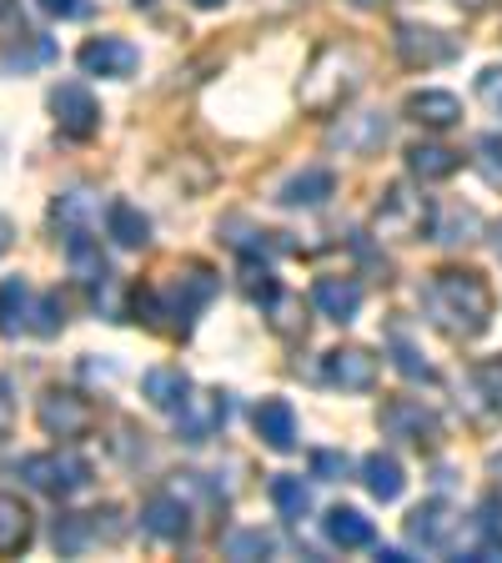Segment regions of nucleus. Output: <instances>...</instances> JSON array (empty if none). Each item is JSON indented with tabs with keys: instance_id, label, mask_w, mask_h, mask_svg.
Instances as JSON below:
<instances>
[{
	"instance_id": "nucleus-45",
	"label": "nucleus",
	"mask_w": 502,
	"mask_h": 563,
	"mask_svg": "<svg viewBox=\"0 0 502 563\" xmlns=\"http://www.w3.org/2000/svg\"><path fill=\"white\" fill-rule=\"evenodd\" d=\"M197 11H216V5H226V0H191Z\"/></svg>"
},
{
	"instance_id": "nucleus-39",
	"label": "nucleus",
	"mask_w": 502,
	"mask_h": 563,
	"mask_svg": "<svg viewBox=\"0 0 502 563\" xmlns=\"http://www.w3.org/2000/svg\"><path fill=\"white\" fill-rule=\"evenodd\" d=\"M246 297L252 302H277V277H271L267 267H246Z\"/></svg>"
},
{
	"instance_id": "nucleus-41",
	"label": "nucleus",
	"mask_w": 502,
	"mask_h": 563,
	"mask_svg": "<svg viewBox=\"0 0 502 563\" xmlns=\"http://www.w3.org/2000/svg\"><path fill=\"white\" fill-rule=\"evenodd\" d=\"M25 31V15H21V0H0V41Z\"/></svg>"
},
{
	"instance_id": "nucleus-36",
	"label": "nucleus",
	"mask_w": 502,
	"mask_h": 563,
	"mask_svg": "<svg viewBox=\"0 0 502 563\" xmlns=\"http://www.w3.org/2000/svg\"><path fill=\"white\" fill-rule=\"evenodd\" d=\"M472 523H478L482 549H488V553H502V498H498V493H492V498H482V504H478V518H472Z\"/></svg>"
},
{
	"instance_id": "nucleus-7",
	"label": "nucleus",
	"mask_w": 502,
	"mask_h": 563,
	"mask_svg": "<svg viewBox=\"0 0 502 563\" xmlns=\"http://www.w3.org/2000/svg\"><path fill=\"white\" fill-rule=\"evenodd\" d=\"M51 117L70 141H91L101 131V101L81 81H60L51 86Z\"/></svg>"
},
{
	"instance_id": "nucleus-34",
	"label": "nucleus",
	"mask_w": 502,
	"mask_h": 563,
	"mask_svg": "<svg viewBox=\"0 0 502 563\" xmlns=\"http://www.w3.org/2000/svg\"><path fill=\"white\" fill-rule=\"evenodd\" d=\"M271 549H277V539H271L267 528H236L232 539H226V559H267Z\"/></svg>"
},
{
	"instance_id": "nucleus-18",
	"label": "nucleus",
	"mask_w": 502,
	"mask_h": 563,
	"mask_svg": "<svg viewBox=\"0 0 502 563\" xmlns=\"http://www.w3.org/2000/svg\"><path fill=\"white\" fill-rule=\"evenodd\" d=\"M252 422H257L261 443H267L271 453H292L297 448V412L287 398H261L257 412H252Z\"/></svg>"
},
{
	"instance_id": "nucleus-38",
	"label": "nucleus",
	"mask_w": 502,
	"mask_h": 563,
	"mask_svg": "<svg viewBox=\"0 0 502 563\" xmlns=\"http://www.w3.org/2000/svg\"><path fill=\"white\" fill-rule=\"evenodd\" d=\"M66 328V307H60L56 292H41V307H35V338H56Z\"/></svg>"
},
{
	"instance_id": "nucleus-9",
	"label": "nucleus",
	"mask_w": 502,
	"mask_h": 563,
	"mask_svg": "<svg viewBox=\"0 0 502 563\" xmlns=\"http://www.w3.org/2000/svg\"><path fill=\"white\" fill-rule=\"evenodd\" d=\"M392 46H398V56L408 60V66H422V70L447 66V60L462 51L447 31H437V25H422V21H402L398 35H392Z\"/></svg>"
},
{
	"instance_id": "nucleus-31",
	"label": "nucleus",
	"mask_w": 502,
	"mask_h": 563,
	"mask_svg": "<svg viewBox=\"0 0 502 563\" xmlns=\"http://www.w3.org/2000/svg\"><path fill=\"white\" fill-rule=\"evenodd\" d=\"M468 393H472V398H482V408H488V412H498V418H502V357H488V363L472 367Z\"/></svg>"
},
{
	"instance_id": "nucleus-44",
	"label": "nucleus",
	"mask_w": 502,
	"mask_h": 563,
	"mask_svg": "<svg viewBox=\"0 0 502 563\" xmlns=\"http://www.w3.org/2000/svg\"><path fill=\"white\" fill-rule=\"evenodd\" d=\"M11 242H15V227L5 222V217H0V257H5V252H11Z\"/></svg>"
},
{
	"instance_id": "nucleus-16",
	"label": "nucleus",
	"mask_w": 502,
	"mask_h": 563,
	"mask_svg": "<svg viewBox=\"0 0 502 563\" xmlns=\"http://www.w3.org/2000/svg\"><path fill=\"white\" fill-rule=\"evenodd\" d=\"M35 307H41V292H31V282L25 277L0 282V332H5V338L35 332Z\"/></svg>"
},
{
	"instance_id": "nucleus-10",
	"label": "nucleus",
	"mask_w": 502,
	"mask_h": 563,
	"mask_svg": "<svg viewBox=\"0 0 502 563\" xmlns=\"http://www.w3.org/2000/svg\"><path fill=\"white\" fill-rule=\"evenodd\" d=\"M377 422L387 438H402V443H433L437 438V412L422 398H387Z\"/></svg>"
},
{
	"instance_id": "nucleus-12",
	"label": "nucleus",
	"mask_w": 502,
	"mask_h": 563,
	"mask_svg": "<svg viewBox=\"0 0 502 563\" xmlns=\"http://www.w3.org/2000/svg\"><path fill=\"white\" fill-rule=\"evenodd\" d=\"M322 383L342 393H372L377 387V357L367 347H332L322 357Z\"/></svg>"
},
{
	"instance_id": "nucleus-1",
	"label": "nucleus",
	"mask_w": 502,
	"mask_h": 563,
	"mask_svg": "<svg viewBox=\"0 0 502 563\" xmlns=\"http://www.w3.org/2000/svg\"><path fill=\"white\" fill-rule=\"evenodd\" d=\"M422 312L453 342L482 338L492 322V287L468 267H443L422 282Z\"/></svg>"
},
{
	"instance_id": "nucleus-42",
	"label": "nucleus",
	"mask_w": 502,
	"mask_h": 563,
	"mask_svg": "<svg viewBox=\"0 0 502 563\" xmlns=\"http://www.w3.org/2000/svg\"><path fill=\"white\" fill-rule=\"evenodd\" d=\"M41 11L56 21H76V15H86V0H41Z\"/></svg>"
},
{
	"instance_id": "nucleus-23",
	"label": "nucleus",
	"mask_w": 502,
	"mask_h": 563,
	"mask_svg": "<svg viewBox=\"0 0 502 563\" xmlns=\"http://www.w3.org/2000/svg\"><path fill=\"white\" fill-rule=\"evenodd\" d=\"M105 236L116 246H126V252H141V246L152 242V222H146L141 207H131V201H111V207H105Z\"/></svg>"
},
{
	"instance_id": "nucleus-43",
	"label": "nucleus",
	"mask_w": 502,
	"mask_h": 563,
	"mask_svg": "<svg viewBox=\"0 0 502 563\" xmlns=\"http://www.w3.org/2000/svg\"><path fill=\"white\" fill-rule=\"evenodd\" d=\"M11 422H15V393H11V383L0 377V433H11Z\"/></svg>"
},
{
	"instance_id": "nucleus-20",
	"label": "nucleus",
	"mask_w": 502,
	"mask_h": 563,
	"mask_svg": "<svg viewBox=\"0 0 502 563\" xmlns=\"http://www.w3.org/2000/svg\"><path fill=\"white\" fill-rule=\"evenodd\" d=\"M332 191H337V176H332L327 166H306V172H297L292 181L277 191V201H281V207H292V211H297V207L312 211V207H322Z\"/></svg>"
},
{
	"instance_id": "nucleus-30",
	"label": "nucleus",
	"mask_w": 502,
	"mask_h": 563,
	"mask_svg": "<svg viewBox=\"0 0 502 563\" xmlns=\"http://www.w3.org/2000/svg\"><path fill=\"white\" fill-rule=\"evenodd\" d=\"M15 46L0 56V66L5 70H31V66H41V60H51L56 56V46H51L46 35H35V31H21V35H11Z\"/></svg>"
},
{
	"instance_id": "nucleus-35",
	"label": "nucleus",
	"mask_w": 502,
	"mask_h": 563,
	"mask_svg": "<svg viewBox=\"0 0 502 563\" xmlns=\"http://www.w3.org/2000/svg\"><path fill=\"white\" fill-rule=\"evenodd\" d=\"M86 217H96L91 191H66V197H56V222L66 227V232H86Z\"/></svg>"
},
{
	"instance_id": "nucleus-29",
	"label": "nucleus",
	"mask_w": 502,
	"mask_h": 563,
	"mask_svg": "<svg viewBox=\"0 0 502 563\" xmlns=\"http://www.w3.org/2000/svg\"><path fill=\"white\" fill-rule=\"evenodd\" d=\"M267 493H271V504H277V514L292 518V523H302V518L312 514V488H306L297 473H277Z\"/></svg>"
},
{
	"instance_id": "nucleus-25",
	"label": "nucleus",
	"mask_w": 502,
	"mask_h": 563,
	"mask_svg": "<svg viewBox=\"0 0 502 563\" xmlns=\"http://www.w3.org/2000/svg\"><path fill=\"white\" fill-rule=\"evenodd\" d=\"M322 533H327L332 549H367L372 543V518H362L357 508H332L327 518H322Z\"/></svg>"
},
{
	"instance_id": "nucleus-8",
	"label": "nucleus",
	"mask_w": 502,
	"mask_h": 563,
	"mask_svg": "<svg viewBox=\"0 0 502 563\" xmlns=\"http://www.w3.org/2000/svg\"><path fill=\"white\" fill-rule=\"evenodd\" d=\"M226 412H232V402H226V393H216V387L187 393V402L176 408V438H181V443H207V438L222 433Z\"/></svg>"
},
{
	"instance_id": "nucleus-28",
	"label": "nucleus",
	"mask_w": 502,
	"mask_h": 563,
	"mask_svg": "<svg viewBox=\"0 0 502 563\" xmlns=\"http://www.w3.org/2000/svg\"><path fill=\"white\" fill-rule=\"evenodd\" d=\"M377 141H387L382 111H357V117H342V126H337V146H342V152H372Z\"/></svg>"
},
{
	"instance_id": "nucleus-17",
	"label": "nucleus",
	"mask_w": 502,
	"mask_h": 563,
	"mask_svg": "<svg viewBox=\"0 0 502 563\" xmlns=\"http://www.w3.org/2000/svg\"><path fill=\"white\" fill-rule=\"evenodd\" d=\"M66 262H70V272H76V282L91 287L96 302H101V292L111 287V267H105L101 246H96L86 232H66Z\"/></svg>"
},
{
	"instance_id": "nucleus-48",
	"label": "nucleus",
	"mask_w": 502,
	"mask_h": 563,
	"mask_svg": "<svg viewBox=\"0 0 502 563\" xmlns=\"http://www.w3.org/2000/svg\"><path fill=\"white\" fill-rule=\"evenodd\" d=\"M0 156H5V141H0Z\"/></svg>"
},
{
	"instance_id": "nucleus-22",
	"label": "nucleus",
	"mask_w": 502,
	"mask_h": 563,
	"mask_svg": "<svg viewBox=\"0 0 502 563\" xmlns=\"http://www.w3.org/2000/svg\"><path fill=\"white\" fill-rule=\"evenodd\" d=\"M408 117L427 131H447L462 121V101L453 91H412L408 96Z\"/></svg>"
},
{
	"instance_id": "nucleus-27",
	"label": "nucleus",
	"mask_w": 502,
	"mask_h": 563,
	"mask_svg": "<svg viewBox=\"0 0 502 563\" xmlns=\"http://www.w3.org/2000/svg\"><path fill=\"white\" fill-rule=\"evenodd\" d=\"M141 393H146V402H152V408L176 412L181 402H187L191 383H187V373H181V367H152V373L141 377Z\"/></svg>"
},
{
	"instance_id": "nucleus-21",
	"label": "nucleus",
	"mask_w": 502,
	"mask_h": 563,
	"mask_svg": "<svg viewBox=\"0 0 502 563\" xmlns=\"http://www.w3.org/2000/svg\"><path fill=\"white\" fill-rule=\"evenodd\" d=\"M377 227H382V232H392V236H417L422 227H433V211L422 207L417 197H408V191H387Z\"/></svg>"
},
{
	"instance_id": "nucleus-32",
	"label": "nucleus",
	"mask_w": 502,
	"mask_h": 563,
	"mask_svg": "<svg viewBox=\"0 0 502 563\" xmlns=\"http://www.w3.org/2000/svg\"><path fill=\"white\" fill-rule=\"evenodd\" d=\"M478 211L472 207H447V211H433V236L437 242H472L478 232Z\"/></svg>"
},
{
	"instance_id": "nucleus-6",
	"label": "nucleus",
	"mask_w": 502,
	"mask_h": 563,
	"mask_svg": "<svg viewBox=\"0 0 502 563\" xmlns=\"http://www.w3.org/2000/svg\"><path fill=\"white\" fill-rule=\"evenodd\" d=\"M35 418H41V428H46L51 438H86L96 428L91 398L76 393V387H46L41 402H35Z\"/></svg>"
},
{
	"instance_id": "nucleus-26",
	"label": "nucleus",
	"mask_w": 502,
	"mask_h": 563,
	"mask_svg": "<svg viewBox=\"0 0 502 563\" xmlns=\"http://www.w3.org/2000/svg\"><path fill=\"white\" fill-rule=\"evenodd\" d=\"M457 166H462V152L437 146V141H417V146L408 152V172L417 176V181H447Z\"/></svg>"
},
{
	"instance_id": "nucleus-11",
	"label": "nucleus",
	"mask_w": 502,
	"mask_h": 563,
	"mask_svg": "<svg viewBox=\"0 0 502 563\" xmlns=\"http://www.w3.org/2000/svg\"><path fill=\"white\" fill-rule=\"evenodd\" d=\"M81 70L86 76H105V81H126V76H136L141 66V51L131 46V41H121V35H96V41H86L81 46Z\"/></svg>"
},
{
	"instance_id": "nucleus-2",
	"label": "nucleus",
	"mask_w": 502,
	"mask_h": 563,
	"mask_svg": "<svg viewBox=\"0 0 502 563\" xmlns=\"http://www.w3.org/2000/svg\"><path fill=\"white\" fill-rule=\"evenodd\" d=\"M211 297H216V277H211L207 267H181V272H171L166 287L136 297V312H141L136 322L161 328V317H171V332H191V322L201 317V307H207Z\"/></svg>"
},
{
	"instance_id": "nucleus-13",
	"label": "nucleus",
	"mask_w": 502,
	"mask_h": 563,
	"mask_svg": "<svg viewBox=\"0 0 502 563\" xmlns=\"http://www.w3.org/2000/svg\"><path fill=\"white\" fill-rule=\"evenodd\" d=\"M457 528H462L457 508L447 504V498H427L422 508H412V518H408V539H412V543H422V549L443 553L447 543L457 539Z\"/></svg>"
},
{
	"instance_id": "nucleus-47",
	"label": "nucleus",
	"mask_w": 502,
	"mask_h": 563,
	"mask_svg": "<svg viewBox=\"0 0 502 563\" xmlns=\"http://www.w3.org/2000/svg\"><path fill=\"white\" fill-rule=\"evenodd\" d=\"M136 5H152V0H136Z\"/></svg>"
},
{
	"instance_id": "nucleus-33",
	"label": "nucleus",
	"mask_w": 502,
	"mask_h": 563,
	"mask_svg": "<svg viewBox=\"0 0 502 563\" xmlns=\"http://www.w3.org/2000/svg\"><path fill=\"white\" fill-rule=\"evenodd\" d=\"M387 342H392V357H398V373L422 377V383H433V363H427V357H422V352L412 347L408 328H392V332H387Z\"/></svg>"
},
{
	"instance_id": "nucleus-37",
	"label": "nucleus",
	"mask_w": 502,
	"mask_h": 563,
	"mask_svg": "<svg viewBox=\"0 0 502 563\" xmlns=\"http://www.w3.org/2000/svg\"><path fill=\"white\" fill-rule=\"evenodd\" d=\"M472 166H478L482 172V181H488V187H502V136L498 131H488V136H478V146H472Z\"/></svg>"
},
{
	"instance_id": "nucleus-40",
	"label": "nucleus",
	"mask_w": 502,
	"mask_h": 563,
	"mask_svg": "<svg viewBox=\"0 0 502 563\" xmlns=\"http://www.w3.org/2000/svg\"><path fill=\"white\" fill-rule=\"evenodd\" d=\"M312 478L322 483L347 478V453H312Z\"/></svg>"
},
{
	"instance_id": "nucleus-3",
	"label": "nucleus",
	"mask_w": 502,
	"mask_h": 563,
	"mask_svg": "<svg viewBox=\"0 0 502 563\" xmlns=\"http://www.w3.org/2000/svg\"><path fill=\"white\" fill-rule=\"evenodd\" d=\"M357 86H362V56L352 46H327L316 56V66L302 76V106L316 111V117H327Z\"/></svg>"
},
{
	"instance_id": "nucleus-5",
	"label": "nucleus",
	"mask_w": 502,
	"mask_h": 563,
	"mask_svg": "<svg viewBox=\"0 0 502 563\" xmlns=\"http://www.w3.org/2000/svg\"><path fill=\"white\" fill-rule=\"evenodd\" d=\"M21 478L46 498H76L91 488V463L81 453H31L21 457Z\"/></svg>"
},
{
	"instance_id": "nucleus-4",
	"label": "nucleus",
	"mask_w": 502,
	"mask_h": 563,
	"mask_svg": "<svg viewBox=\"0 0 502 563\" xmlns=\"http://www.w3.org/2000/svg\"><path fill=\"white\" fill-rule=\"evenodd\" d=\"M121 533H126V523H121L116 508H91V514H60L51 528V543L66 559H81L101 543H121Z\"/></svg>"
},
{
	"instance_id": "nucleus-19",
	"label": "nucleus",
	"mask_w": 502,
	"mask_h": 563,
	"mask_svg": "<svg viewBox=\"0 0 502 563\" xmlns=\"http://www.w3.org/2000/svg\"><path fill=\"white\" fill-rule=\"evenodd\" d=\"M35 539V518L31 508L15 498V493H0V559H15L25 553Z\"/></svg>"
},
{
	"instance_id": "nucleus-46",
	"label": "nucleus",
	"mask_w": 502,
	"mask_h": 563,
	"mask_svg": "<svg viewBox=\"0 0 502 563\" xmlns=\"http://www.w3.org/2000/svg\"><path fill=\"white\" fill-rule=\"evenodd\" d=\"M457 5H468V11H482V5H492V0H457Z\"/></svg>"
},
{
	"instance_id": "nucleus-24",
	"label": "nucleus",
	"mask_w": 502,
	"mask_h": 563,
	"mask_svg": "<svg viewBox=\"0 0 502 563\" xmlns=\"http://www.w3.org/2000/svg\"><path fill=\"white\" fill-rule=\"evenodd\" d=\"M362 483H367V493H372L377 504H398L402 488H408V478H402V463L392 453H367L362 457Z\"/></svg>"
},
{
	"instance_id": "nucleus-15",
	"label": "nucleus",
	"mask_w": 502,
	"mask_h": 563,
	"mask_svg": "<svg viewBox=\"0 0 502 563\" xmlns=\"http://www.w3.org/2000/svg\"><path fill=\"white\" fill-rule=\"evenodd\" d=\"M362 282L357 277H316L312 282V307L327 322H357V312H362Z\"/></svg>"
},
{
	"instance_id": "nucleus-14",
	"label": "nucleus",
	"mask_w": 502,
	"mask_h": 563,
	"mask_svg": "<svg viewBox=\"0 0 502 563\" xmlns=\"http://www.w3.org/2000/svg\"><path fill=\"white\" fill-rule=\"evenodd\" d=\"M141 528L161 543H181L191 533V508L181 504V493H156L141 504Z\"/></svg>"
}]
</instances>
